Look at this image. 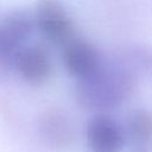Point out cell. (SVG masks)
<instances>
[{"mask_svg": "<svg viewBox=\"0 0 152 152\" xmlns=\"http://www.w3.org/2000/svg\"><path fill=\"white\" fill-rule=\"evenodd\" d=\"M32 15L34 30L52 45L62 46L76 36L75 23L61 0H38Z\"/></svg>", "mask_w": 152, "mask_h": 152, "instance_id": "cell-2", "label": "cell"}, {"mask_svg": "<svg viewBox=\"0 0 152 152\" xmlns=\"http://www.w3.org/2000/svg\"><path fill=\"white\" fill-rule=\"evenodd\" d=\"M61 48L63 65L77 81L94 74L104 59L97 48L83 37L75 36Z\"/></svg>", "mask_w": 152, "mask_h": 152, "instance_id": "cell-6", "label": "cell"}, {"mask_svg": "<svg viewBox=\"0 0 152 152\" xmlns=\"http://www.w3.org/2000/svg\"><path fill=\"white\" fill-rule=\"evenodd\" d=\"M124 131L129 147L152 148V110L138 108L129 113Z\"/></svg>", "mask_w": 152, "mask_h": 152, "instance_id": "cell-9", "label": "cell"}, {"mask_svg": "<svg viewBox=\"0 0 152 152\" xmlns=\"http://www.w3.org/2000/svg\"><path fill=\"white\" fill-rule=\"evenodd\" d=\"M37 128L39 138L53 151H66L75 142L76 131L72 120L61 108L44 109L38 116Z\"/></svg>", "mask_w": 152, "mask_h": 152, "instance_id": "cell-5", "label": "cell"}, {"mask_svg": "<svg viewBox=\"0 0 152 152\" xmlns=\"http://www.w3.org/2000/svg\"><path fill=\"white\" fill-rule=\"evenodd\" d=\"M13 69L20 78L31 86L46 83L53 74V63L50 52L39 44L24 45L15 55Z\"/></svg>", "mask_w": 152, "mask_h": 152, "instance_id": "cell-7", "label": "cell"}, {"mask_svg": "<svg viewBox=\"0 0 152 152\" xmlns=\"http://www.w3.org/2000/svg\"><path fill=\"white\" fill-rule=\"evenodd\" d=\"M139 80L115 58L103 59L90 76L78 80L74 97L86 112L109 113L128 101L138 89Z\"/></svg>", "mask_w": 152, "mask_h": 152, "instance_id": "cell-1", "label": "cell"}, {"mask_svg": "<svg viewBox=\"0 0 152 152\" xmlns=\"http://www.w3.org/2000/svg\"><path fill=\"white\" fill-rule=\"evenodd\" d=\"M34 31L33 15L25 10H13L0 19V69H13L17 52Z\"/></svg>", "mask_w": 152, "mask_h": 152, "instance_id": "cell-3", "label": "cell"}, {"mask_svg": "<svg viewBox=\"0 0 152 152\" xmlns=\"http://www.w3.org/2000/svg\"><path fill=\"white\" fill-rule=\"evenodd\" d=\"M84 134L91 152H121L127 142L124 126L108 113H94L87 121Z\"/></svg>", "mask_w": 152, "mask_h": 152, "instance_id": "cell-4", "label": "cell"}, {"mask_svg": "<svg viewBox=\"0 0 152 152\" xmlns=\"http://www.w3.org/2000/svg\"><path fill=\"white\" fill-rule=\"evenodd\" d=\"M119 63L127 68L138 80L152 81V46L146 44H131L114 53Z\"/></svg>", "mask_w": 152, "mask_h": 152, "instance_id": "cell-8", "label": "cell"}, {"mask_svg": "<svg viewBox=\"0 0 152 152\" xmlns=\"http://www.w3.org/2000/svg\"><path fill=\"white\" fill-rule=\"evenodd\" d=\"M129 152H152V148H139V147H131Z\"/></svg>", "mask_w": 152, "mask_h": 152, "instance_id": "cell-10", "label": "cell"}]
</instances>
